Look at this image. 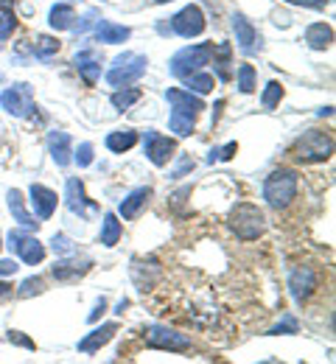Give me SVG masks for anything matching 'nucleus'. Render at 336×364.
Returning <instances> with one entry per match:
<instances>
[{
	"label": "nucleus",
	"mask_w": 336,
	"mask_h": 364,
	"mask_svg": "<svg viewBox=\"0 0 336 364\" xmlns=\"http://www.w3.org/2000/svg\"><path fill=\"white\" fill-rule=\"evenodd\" d=\"M288 3L305 6V9H325V6H328V0H288Z\"/></svg>",
	"instance_id": "79ce46f5"
},
{
	"label": "nucleus",
	"mask_w": 336,
	"mask_h": 364,
	"mask_svg": "<svg viewBox=\"0 0 336 364\" xmlns=\"http://www.w3.org/2000/svg\"><path fill=\"white\" fill-rule=\"evenodd\" d=\"M121 235H124V228H121L118 216L115 213H107L104 222H101V244L104 247H115L121 241Z\"/></svg>",
	"instance_id": "a878e982"
},
{
	"label": "nucleus",
	"mask_w": 336,
	"mask_h": 364,
	"mask_svg": "<svg viewBox=\"0 0 336 364\" xmlns=\"http://www.w3.org/2000/svg\"><path fill=\"white\" fill-rule=\"evenodd\" d=\"M17 269H20L17 261H11V258H0V277H9V274H14Z\"/></svg>",
	"instance_id": "a19ab883"
},
{
	"label": "nucleus",
	"mask_w": 336,
	"mask_h": 364,
	"mask_svg": "<svg viewBox=\"0 0 336 364\" xmlns=\"http://www.w3.org/2000/svg\"><path fill=\"white\" fill-rule=\"evenodd\" d=\"M317 289V274L311 267H297L288 277V291L294 297V303H305L311 297V291Z\"/></svg>",
	"instance_id": "9b49d317"
},
{
	"label": "nucleus",
	"mask_w": 336,
	"mask_h": 364,
	"mask_svg": "<svg viewBox=\"0 0 336 364\" xmlns=\"http://www.w3.org/2000/svg\"><path fill=\"white\" fill-rule=\"evenodd\" d=\"M166 98L174 107V112H185V115H193V118L205 109V101L191 90H166Z\"/></svg>",
	"instance_id": "2eb2a0df"
},
{
	"label": "nucleus",
	"mask_w": 336,
	"mask_h": 364,
	"mask_svg": "<svg viewBox=\"0 0 336 364\" xmlns=\"http://www.w3.org/2000/svg\"><path fill=\"white\" fill-rule=\"evenodd\" d=\"M213 56H216V70H219V79H230V46H219L213 48Z\"/></svg>",
	"instance_id": "7c9ffc66"
},
{
	"label": "nucleus",
	"mask_w": 336,
	"mask_h": 364,
	"mask_svg": "<svg viewBox=\"0 0 336 364\" xmlns=\"http://www.w3.org/2000/svg\"><path fill=\"white\" fill-rule=\"evenodd\" d=\"M65 199H67L70 213L79 216V219H87V216H90V208H96V205L87 199V193H85V182L76 180V177H70L67 185H65Z\"/></svg>",
	"instance_id": "f8f14e48"
},
{
	"label": "nucleus",
	"mask_w": 336,
	"mask_h": 364,
	"mask_svg": "<svg viewBox=\"0 0 336 364\" xmlns=\"http://www.w3.org/2000/svg\"><path fill=\"white\" fill-rule=\"evenodd\" d=\"M45 291V280L43 277H28V280H23L20 283V289H17V297H34V294H43Z\"/></svg>",
	"instance_id": "72a5a7b5"
},
{
	"label": "nucleus",
	"mask_w": 336,
	"mask_h": 364,
	"mask_svg": "<svg viewBox=\"0 0 336 364\" xmlns=\"http://www.w3.org/2000/svg\"><path fill=\"white\" fill-rule=\"evenodd\" d=\"M96 20H98V11H87V14H85V20H79V23L73 26V28H76L79 34H85V31H87V28H90V26H93Z\"/></svg>",
	"instance_id": "ea45409f"
},
{
	"label": "nucleus",
	"mask_w": 336,
	"mask_h": 364,
	"mask_svg": "<svg viewBox=\"0 0 336 364\" xmlns=\"http://www.w3.org/2000/svg\"><path fill=\"white\" fill-rule=\"evenodd\" d=\"M230 228L244 241H255L266 230V216H264V210L258 205L241 202V205H236V210L230 213Z\"/></svg>",
	"instance_id": "39448f33"
},
{
	"label": "nucleus",
	"mask_w": 336,
	"mask_h": 364,
	"mask_svg": "<svg viewBox=\"0 0 336 364\" xmlns=\"http://www.w3.org/2000/svg\"><path fill=\"white\" fill-rule=\"evenodd\" d=\"M31 205H34V213H37V219L40 222H45L53 216V210H56V193L45 188V185H31Z\"/></svg>",
	"instance_id": "dca6fc26"
},
{
	"label": "nucleus",
	"mask_w": 336,
	"mask_h": 364,
	"mask_svg": "<svg viewBox=\"0 0 336 364\" xmlns=\"http://www.w3.org/2000/svg\"><path fill=\"white\" fill-rule=\"evenodd\" d=\"M9 342H14V345H20V348H28V350H34V348H37V345H34V339L23 336V331H9Z\"/></svg>",
	"instance_id": "4c0bfd02"
},
{
	"label": "nucleus",
	"mask_w": 336,
	"mask_h": 364,
	"mask_svg": "<svg viewBox=\"0 0 336 364\" xmlns=\"http://www.w3.org/2000/svg\"><path fill=\"white\" fill-rule=\"evenodd\" d=\"M143 342L154 350H171V353L191 350V339L185 333H177L174 328H166V325H148L143 331Z\"/></svg>",
	"instance_id": "423d86ee"
},
{
	"label": "nucleus",
	"mask_w": 336,
	"mask_h": 364,
	"mask_svg": "<svg viewBox=\"0 0 336 364\" xmlns=\"http://www.w3.org/2000/svg\"><path fill=\"white\" fill-rule=\"evenodd\" d=\"M148 199H151V188H135V191L121 202V208H118L121 219H124V222L138 219V216H141V210L148 205Z\"/></svg>",
	"instance_id": "a211bd4d"
},
{
	"label": "nucleus",
	"mask_w": 336,
	"mask_h": 364,
	"mask_svg": "<svg viewBox=\"0 0 336 364\" xmlns=\"http://www.w3.org/2000/svg\"><path fill=\"white\" fill-rule=\"evenodd\" d=\"M143 151H146V157L151 160V166L163 168V166H168V160L174 157V151H177V143H174L171 137H166V135H160V132H154V129H146V135H143Z\"/></svg>",
	"instance_id": "1a4fd4ad"
},
{
	"label": "nucleus",
	"mask_w": 336,
	"mask_h": 364,
	"mask_svg": "<svg viewBox=\"0 0 336 364\" xmlns=\"http://www.w3.org/2000/svg\"><path fill=\"white\" fill-rule=\"evenodd\" d=\"M9 250H14L20 255L23 264L34 267V264H43L45 261V247L37 235L26 232V230H11L9 232Z\"/></svg>",
	"instance_id": "0eeeda50"
},
{
	"label": "nucleus",
	"mask_w": 336,
	"mask_h": 364,
	"mask_svg": "<svg viewBox=\"0 0 336 364\" xmlns=\"http://www.w3.org/2000/svg\"><path fill=\"white\" fill-rule=\"evenodd\" d=\"M210 56H213V46H210V43L188 46L171 56L168 70H171V76L185 79V76H191V73H196V70H202L205 65H210Z\"/></svg>",
	"instance_id": "20e7f679"
},
{
	"label": "nucleus",
	"mask_w": 336,
	"mask_h": 364,
	"mask_svg": "<svg viewBox=\"0 0 336 364\" xmlns=\"http://www.w3.org/2000/svg\"><path fill=\"white\" fill-rule=\"evenodd\" d=\"M239 90L241 92L255 90V68L252 65H241L239 68Z\"/></svg>",
	"instance_id": "f704fd0d"
},
{
	"label": "nucleus",
	"mask_w": 336,
	"mask_h": 364,
	"mask_svg": "<svg viewBox=\"0 0 336 364\" xmlns=\"http://www.w3.org/2000/svg\"><path fill=\"white\" fill-rule=\"evenodd\" d=\"M188 171H193V160H188V157H185V160L180 163V168H177V171H174L171 177H174V180H180V177H185Z\"/></svg>",
	"instance_id": "37998d69"
},
{
	"label": "nucleus",
	"mask_w": 336,
	"mask_h": 364,
	"mask_svg": "<svg viewBox=\"0 0 336 364\" xmlns=\"http://www.w3.org/2000/svg\"><path fill=\"white\" fill-rule=\"evenodd\" d=\"M90 267H93V261L90 258H67V261H59L56 267H53V277L56 280H76V277H82L85 272H90Z\"/></svg>",
	"instance_id": "412c9836"
},
{
	"label": "nucleus",
	"mask_w": 336,
	"mask_h": 364,
	"mask_svg": "<svg viewBox=\"0 0 336 364\" xmlns=\"http://www.w3.org/2000/svg\"><path fill=\"white\" fill-rule=\"evenodd\" d=\"M104 311H107V300L101 297V300H98V303H96V309L90 311V317H87V319H90V322H98V317H101Z\"/></svg>",
	"instance_id": "c03bdc74"
},
{
	"label": "nucleus",
	"mask_w": 336,
	"mask_h": 364,
	"mask_svg": "<svg viewBox=\"0 0 336 364\" xmlns=\"http://www.w3.org/2000/svg\"><path fill=\"white\" fill-rule=\"evenodd\" d=\"M183 82H185V90L196 92V95H205V92H210L216 87V79L210 73H205V70H196L191 76H185Z\"/></svg>",
	"instance_id": "cd10ccee"
},
{
	"label": "nucleus",
	"mask_w": 336,
	"mask_h": 364,
	"mask_svg": "<svg viewBox=\"0 0 336 364\" xmlns=\"http://www.w3.org/2000/svg\"><path fill=\"white\" fill-rule=\"evenodd\" d=\"M9 294H11V286H9V283H3V280H0V297H9Z\"/></svg>",
	"instance_id": "de8ad7c7"
},
{
	"label": "nucleus",
	"mask_w": 336,
	"mask_h": 364,
	"mask_svg": "<svg viewBox=\"0 0 336 364\" xmlns=\"http://www.w3.org/2000/svg\"><path fill=\"white\" fill-rule=\"evenodd\" d=\"M93 37H96V43H104V46H118V43H126L132 37V28L118 26L112 20H96Z\"/></svg>",
	"instance_id": "ddd939ff"
},
{
	"label": "nucleus",
	"mask_w": 336,
	"mask_h": 364,
	"mask_svg": "<svg viewBox=\"0 0 336 364\" xmlns=\"http://www.w3.org/2000/svg\"><path fill=\"white\" fill-rule=\"evenodd\" d=\"M0 107L14 115V118H28L31 109H34V101H31V87L28 85H11L0 92Z\"/></svg>",
	"instance_id": "6e6552de"
},
{
	"label": "nucleus",
	"mask_w": 336,
	"mask_h": 364,
	"mask_svg": "<svg viewBox=\"0 0 336 364\" xmlns=\"http://www.w3.org/2000/svg\"><path fill=\"white\" fill-rule=\"evenodd\" d=\"M294 331H297V322H294V317H286L281 325H275L269 333H275V336H278V333H294Z\"/></svg>",
	"instance_id": "58836bf2"
},
{
	"label": "nucleus",
	"mask_w": 336,
	"mask_h": 364,
	"mask_svg": "<svg viewBox=\"0 0 336 364\" xmlns=\"http://www.w3.org/2000/svg\"><path fill=\"white\" fill-rule=\"evenodd\" d=\"M297 196V174L291 171V168H278V171H272L266 182H264V199H266V205H272V208H288L291 205V199Z\"/></svg>",
	"instance_id": "7ed1b4c3"
},
{
	"label": "nucleus",
	"mask_w": 336,
	"mask_h": 364,
	"mask_svg": "<svg viewBox=\"0 0 336 364\" xmlns=\"http://www.w3.org/2000/svg\"><path fill=\"white\" fill-rule=\"evenodd\" d=\"M154 3H168V0H154Z\"/></svg>",
	"instance_id": "09e8293b"
},
{
	"label": "nucleus",
	"mask_w": 336,
	"mask_h": 364,
	"mask_svg": "<svg viewBox=\"0 0 336 364\" xmlns=\"http://www.w3.org/2000/svg\"><path fill=\"white\" fill-rule=\"evenodd\" d=\"M334 154V137L323 129H308L294 143V157L300 163H325Z\"/></svg>",
	"instance_id": "f03ea898"
},
{
	"label": "nucleus",
	"mask_w": 336,
	"mask_h": 364,
	"mask_svg": "<svg viewBox=\"0 0 336 364\" xmlns=\"http://www.w3.org/2000/svg\"><path fill=\"white\" fill-rule=\"evenodd\" d=\"M233 31H236V43H239V48L244 53H252V50H255V43H261L255 26H252L244 14H233Z\"/></svg>",
	"instance_id": "aec40b11"
},
{
	"label": "nucleus",
	"mask_w": 336,
	"mask_h": 364,
	"mask_svg": "<svg viewBox=\"0 0 336 364\" xmlns=\"http://www.w3.org/2000/svg\"><path fill=\"white\" fill-rule=\"evenodd\" d=\"M236 151H239V146H236V143H227L224 149H219V160H230Z\"/></svg>",
	"instance_id": "a18cd8bd"
},
{
	"label": "nucleus",
	"mask_w": 336,
	"mask_h": 364,
	"mask_svg": "<svg viewBox=\"0 0 336 364\" xmlns=\"http://www.w3.org/2000/svg\"><path fill=\"white\" fill-rule=\"evenodd\" d=\"M138 98H141V90H138V87L118 90V92H112V107H115V109H129V107H132Z\"/></svg>",
	"instance_id": "2f4dec72"
},
{
	"label": "nucleus",
	"mask_w": 336,
	"mask_h": 364,
	"mask_svg": "<svg viewBox=\"0 0 336 364\" xmlns=\"http://www.w3.org/2000/svg\"><path fill=\"white\" fill-rule=\"evenodd\" d=\"M281 98H283V87L278 82H269L264 95H261V104H264V109H275L281 104Z\"/></svg>",
	"instance_id": "473e14b6"
},
{
	"label": "nucleus",
	"mask_w": 336,
	"mask_h": 364,
	"mask_svg": "<svg viewBox=\"0 0 336 364\" xmlns=\"http://www.w3.org/2000/svg\"><path fill=\"white\" fill-rule=\"evenodd\" d=\"M305 43L314 48V50H325L334 43V28L325 26V23H311L305 28Z\"/></svg>",
	"instance_id": "b1692460"
},
{
	"label": "nucleus",
	"mask_w": 336,
	"mask_h": 364,
	"mask_svg": "<svg viewBox=\"0 0 336 364\" xmlns=\"http://www.w3.org/2000/svg\"><path fill=\"white\" fill-rule=\"evenodd\" d=\"M48 149H50V157H53V163L59 166V168H65V166H70V154H73V140L67 132H48Z\"/></svg>",
	"instance_id": "f3484780"
},
{
	"label": "nucleus",
	"mask_w": 336,
	"mask_h": 364,
	"mask_svg": "<svg viewBox=\"0 0 336 364\" xmlns=\"http://www.w3.org/2000/svg\"><path fill=\"white\" fill-rule=\"evenodd\" d=\"M115 333H118V325H115V322H107V325L96 328L93 333H87V336L79 342V350H82V353H96L98 348H101V345H107Z\"/></svg>",
	"instance_id": "4be33fe9"
},
{
	"label": "nucleus",
	"mask_w": 336,
	"mask_h": 364,
	"mask_svg": "<svg viewBox=\"0 0 336 364\" xmlns=\"http://www.w3.org/2000/svg\"><path fill=\"white\" fill-rule=\"evenodd\" d=\"M0 247H3V241H0Z\"/></svg>",
	"instance_id": "8fccbe9b"
},
{
	"label": "nucleus",
	"mask_w": 336,
	"mask_h": 364,
	"mask_svg": "<svg viewBox=\"0 0 336 364\" xmlns=\"http://www.w3.org/2000/svg\"><path fill=\"white\" fill-rule=\"evenodd\" d=\"M76 163H79V168H87V166L93 163V143H79V149H76Z\"/></svg>",
	"instance_id": "e433bc0d"
},
{
	"label": "nucleus",
	"mask_w": 336,
	"mask_h": 364,
	"mask_svg": "<svg viewBox=\"0 0 336 364\" xmlns=\"http://www.w3.org/2000/svg\"><path fill=\"white\" fill-rule=\"evenodd\" d=\"M50 247H53V252H59V255H73V252H76L73 241H70L67 235H62V232L50 238Z\"/></svg>",
	"instance_id": "c9c22d12"
},
{
	"label": "nucleus",
	"mask_w": 336,
	"mask_h": 364,
	"mask_svg": "<svg viewBox=\"0 0 336 364\" xmlns=\"http://www.w3.org/2000/svg\"><path fill=\"white\" fill-rule=\"evenodd\" d=\"M146 68H148V59H146L143 53L126 50V53L115 56L112 68L107 70V82H109L112 87H129V85H135V82L143 76Z\"/></svg>",
	"instance_id": "f257e3e1"
},
{
	"label": "nucleus",
	"mask_w": 336,
	"mask_h": 364,
	"mask_svg": "<svg viewBox=\"0 0 336 364\" xmlns=\"http://www.w3.org/2000/svg\"><path fill=\"white\" fill-rule=\"evenodd\" d=\"M56 53H59V40H56V37H48V34H40L37 43H34V56H37L40 62H50Z\"/></svg>",
	"instance_id": "c85d7f7f"
},
{
	"label": "nucleus",
	"mask_w": 336,
	"mask_h": 364,
	"mask_svg": "<svg viewBox=\"0 0 336 364\" xmlns=\"http://www.w3.org/2000/svg\"><path fill=\"white\" fill-rule=\"evenodd\" d=\"M135 143H138V132L135 129H118V132H109L107 135V149L115 151V154L129 151Z\"/></svg>",
	"instance_id": "393cba45"
},
{
	"label": "nucleus",
	"mask_w": 336,
	"mask_h": 364,
	"mask_svg": "<svg viewBox=\"0 0 336 364\" xmlns=\"http://www.w3.org/2000/svg\"><path fill=\"white\" fill-rule=\"evenodd\" d=\"M14 28H17L14 3H11V0H0V43H6Z\"/></svg>",
	"instance_id": "bb28decb"
},
{
	"label": "nucleus",
	"mask_w": 336,
	"mask_h": 364,
	"mask_svg": "<svg viewBox=\"0 0 336 364\" xmlns=\"http://www.w3.org/2000/svg\"><path fill=\"white\" fill-rule=\"evenodd\" d=\"M168 127H171V132H174V135L188 137L193 132V127H196V118H193V115H185V112H174V109H171Z\"/></svg>",
	"instance_id": "c756f323"
},
{
	"label": "nucleus",
	"mask_w": 336,
	"mask_h": 364,
	"mask_svg": "<svg viewBox=\"0 0 336 364\" xmlns=\"http://www.w3.org/2000/svg\"><path fill=\"white\" fill-rule=\"evenodd\" d=\"M76 20H79V17H76V9H73L70 3H56L48 14L50 28H56V31H73Z\"/></svg>",
	"instance_id": "5701e85b"
},
{
	"label": "nucleus",
	"mask_w": 336,
	"mask_h": 364,
	"mask_svg": "<svg viewBox=\"0 0 336 364\" xmlns=\"http://www.w3.org/2000/svg\"><path fill=\"white\" fill-rule=\"evenodd\" d=\"M6 199H9V210H11V219L20 225V228L26 230H37L40 228V222L26 210V199H23V193L17 191V188H11L9 193H6Z\"/></svg>",
	"instance_id": "6ab92c4d"
},
{
	"label": "nucleus",
	"mask_w": 336,
	"mask_h": 364,
	"mask_svg": "<svg viewBox=\"0 0 336 364\" xmlns=\"http://www.w3.org/2000/svg\"><path fill=\"white\" fill-rule=\"evenodd\" d=\"M171 31L180 34V37H185V40L199 37L205 31V14H202V9L199 6H185L183 11H177L171 17Z\"/></svg>",
	"instance_id": "9d476101"
},
{
	"label": "nucleus",
	"mask_w": 336,
	"mask_h": 364,
	"mask_svg": "<svg viewBox=\"0 0 336 364\" xmlns=\"http://www.w3.org/2000/svg\"><path fill=\"white\" fill-rule=\"evenodd\" d=\"M288 23H291V17H288V14H275V26H283V28H286Z\"/></svg>",
	"instance_id": "49530a36"
},
{
	"label": "nucleus",
	"mask_w": 336,
	"mask_h": 364,
	"mask_svg": "<svg viewBox=\"0 0 336 364\" xmlns=\"http://www.w3.org/2000/svg\"><path fill=\"white\" fill-rule=\"evenodd\" d=\"M73 68L79 70V76L93 87L98 82V76H101V59H98L96 50H90V48H85V50H79L76 56H73Z\"/></svg>",
	"instance_id": "4468645a"
}]
</instances>
